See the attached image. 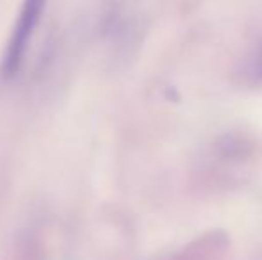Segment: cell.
<instances>
[{
  "label": "cell",
  "mask_w": 262,
  "mask_h": 260,
  "mask_svg": "<svg viewBox=\"0 0 262 260\" xmlns=\"http://www.w3.org/2000/svg\"><path fill=\"white\" fill-rule=\"evenodd\" d=\"M41 7V2H27L21 7L18 21L14 23L11 38L7 41V49L4 52L2 64H0V75L4 79H11V77L16 75L21 63H24L25 52H27V43L39 20Z\"/></svg>",
  "instance_id": "obj_1"
},
{
  "label": "cell",
  "mask_w": 262,
  "mask_h": 260,
  "mask_svg": "<svg viewBox=\"0 0 262 260\" xmlns=\"http://www.w3.org/2000/svg\"><path fill=\"white\" fill-rule=\"evenodd\" d=\"M228 239L223 232H209L191 241L171 260H221L227 251Z\"/></svg>",
  "instance_id": "obj_2"
},
{
  "label": "cell",
  "mask_w": 262,
  "mask_h": 260,
  "mask_svg": "<svg viewBox=\"0 0 262 260\" xmlns=\"http://www.w3.org/2000/svg\"><path fill=\"white\" fill-rule=\"evenodd\" d=\"M235 75L245 86H262V41L243 57L235 68Z\"/></svg>",
  "instance_id": "obj_3"
}]
</instances>
